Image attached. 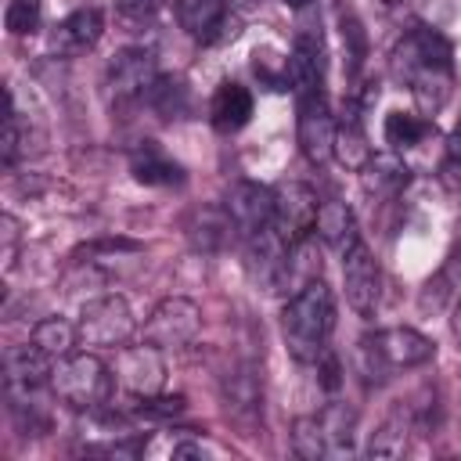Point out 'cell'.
<instances>
[{"label": "cell", "instance_id": "1", "mask_svg": "<svg viewBox=\"0 0 461 461\" xmlns=\"http://www.w3.org/2000/svg\"><path fill=\"white\" fill-rule=\"evenodd\" d=\"M393 72L411 90L421 115H436L454 94V47L432 25L407 29L393 47Z\"/></svg>", "mask_w": 461, "mask_h": 461}, {"label": "cell", "instance_id": "2", "mask_svg": "<svg viewBox=\"0 0 461 461\" xmlns=\"http://www.w3.org/2000/svg\"><path fill=\"white\" fill-rule=\"evenodd\" d=\"M331 331H335V292L324 277L288 295L281 310V339L299 364H321L328 357Z\"/></svg>", "mask_w": 461, "mask_h": 461}, {"label": "cell", "instance_id": "3", "mask_svg": "<svg viewBox=\"0 0 461 461\" xmlns=\"http://www.w3.org/2000/svg\"><path fill=\"white\" fill-rule=\"evenodd\" d=\"M429 360H436V342L418 328H378L357 342V371L371 385L389 382L400 371H414Z\"/></svg>", "mask_w": 461, "mask_h": 461}, {"label": "cell", "instance_id": "4", "mask_svg": "<svg viewBox=\"0 0 461 461\" xmlns=\"http://www.w3.org/2000/svg\"><path fill=\"white\" fill-rule=\"evenodd\" d=\"M112 389H115V375H112V367H108L94 349H76V353L54 360L50 393H54L65 407L97 414V411H104V403L112 400Z\"/></svg>", "mask_w": 461, "mask_h": 461}, {"label": "cell", "instance_id": "5", "mask_svg": "<svg viewBox=\"0 0 461 461\" xmlns=\"http://www.w3.org/2000/svg\"><path fill=\"white\" fill-rule=\"evenodd\" d=\"M324 76H328V43H324L317 7L306 4L299 7V18H295V36L288 50V83L295 94L324 90Z\"/></svg>", "mask_w": 461, "mask_h": 461}, {"label": "cell", "instance_id": "6", "mask_svg": "<svg viewBox=\"0 0 461 461\" xmlns=\"http://www.w3.org/2000/svg\"><path fill=\"white\" fill-rule=\"evenodd\" d=\"M79 346L86 349H115L126 346L130 335L137 331V317L122 295H101L90 299L79 313Z\"/></svg>", "mask_w": 461, "mask_h": 461}, {"label": "cell", "instance_id": "7", "mask_svg": "<svg viewBox=\"0 0 461 461\" xmlns=\"http://www.w3.org/2000/svg\"><path fill=\"white\" fill-rule=\"evenodd\" d=\"M295 140L310 166H324L335 151V112L324 90L295 94Z\"/></svg>", "mask_w": 461, "mask_h": 461}, {"label": "cell", "instance_id": "8", "mask_svg": "<svg viewBox=\"0 0 461 461\" xmlns=\"http://www.w3.org/2000/svg\"><path fill=\"white\" fill-rule=\"evenodd\" d=\"M202 331V310L194 299L187 295H166L155 303V310L148 313L140 335L144 342L158 346V349H184L198 339Z\"/></svg>", "mask_w": 461, "mask_h": 461}, {"label": "cell", "instance_id": "9", "mask_svg": "<svg viewBox=\"0 0 461 461\" xmlns=\"http://www.w3.org/2000/svg\"><path fill=\"white\" fill-rule=\"evenodd\" d=\"M317 209H321V198L310 184L303 180H285L274 187V230L285 245H295L303 238L313 234L317 227Z\"/></svg>", "mask_w": 461, "mask_h": 461}, {"label": "cell", "instance_id": "10", "mask_svg": "<svg viewBox=\"0 0 461 461\" xmlns=\"http://www.w3.org/2000/svg\"><path fill=\"white\" fill-rule=\"evenodd\" d=\"M342 288H346V303L357 317H375L378 299H382V270L375 252L364 245V238H357L346 252H342Z\"/></svg>", "mask_w": 461, "mask_h": 461}, {"label": "cell", "instance_id": "11", "mask_svg": "<svg viewBox=\"0 0 461 461\" xmlns=\"http://www.w3.org/2000/svg\"><path fill=\"white\" fill-rule=\"evenodd\" d=\"M162 353L166 349H158L151 342L122 346L115 357V382L137 400L162 393V385H166V357Z\"/></svg>", "mask_w": 461, "mask_h": 461}, {"label": "cell", "instance_id": "12", "mask_svg": "<svg viewBox=\"0 0 461 461\" xmlns=\"http://www.w3.org/2000/svg\"><path fill=\"white\" fill-rule=\"evenodd\" d=\"M223 209L234 223V234H241L249 241L274 223V187H263L256 180H238L227 191Z\"/></svg>", "mask_w": 461, "mask_h": 461}, {"label": "cell", "instance_id": "13", "mask_svg": "<svg viewBox=\"0 0 461 461\" xmlns=\"http://www.w3.org/2000/svg\"><path fill=\"white\" fill-rule=\"evenodd\" d=\"M155 79H158V61H155L151 47H126V50H119L108 61V72H104V83H108L115 101L144 97Z\"/></svg>", "mask_w": 461, "mask_h": 461}, {"label": "cell", "instance_id": "14", "mask_svg": "<svg viewBox=\"0 0 461 461\" xmlns=\"http://www.w3.org/2000/svg\"><path fill=\"white\" fill-rule=\"evenodd\" d=\"M101 32H104V11L97 4H79L50 29V50L58 58H79L97 47Z\"/></svg>", "mask_w": 461, "mask_h": 461}, {"label": "cell", "instance_id": "15", "mask_svg": "<svg viewBox=\"0 0 461 461\" xmlns=\"http://www.w3.org/2000/svg\"><path fill=\"white\" fill-rule=\"evenodd\" d=\"M176 25L194 40V43H216L227 32L234 36L230 18H234V0H173Z\"/></svg>", "mask_w": 461, "mask_h": 461}, {"label": "cell", "instance_id": "16", "mask_svg": "<svg viewBox=\"0 0 461 461\" xmlns=\"http://www.w3.org/2000/svg\"><path fill=\"white\" fill-rule=\"evenodd\" d=\"M130 173L148 187H180L187 180L184 166L158 140H137V148L130 151Z\"/></svg>", "mask_w": 461, "mask_h": 461}, {"label": "cell", "instance_id": "17", "mask_svg": "<svg viewBox=\"0 0 461 461\" xmlns=\"http://www.w3.org/2000/svg\"><path fill=\"white\" fill-rule=\"evenodd\" d=\"M252 108H256L252 90L238 79H223L209 97V122L216 133H238L241 126H249Z\"/></svg>", "mask_w": 461, "mask_h": 461}, {"label": "cell", "instance_id": "18", "mask_svg": "<svg viewBox=\"0 0 461 461\" xmlns=\"http://www.w3.org/2000/svg\"><path fill=\"white\" fill-rule=\"evenodd\" d=\"M360 104L357 101H349L346 104V112L335 119V151H331V158L339 162V166H346L349 173H360L367 162H371V144H367V133H364V119H360Z\"/></svg>", "mask_w": 461, "mask_h": 461}, {"label": "cell", "instance_id": "19", "mask_svg": "<svg viewBox=\"0 0 461 461\" xmlns=\"http://www.w3.org/2000/svg\"><path fill=\"white\" fill-rule=\"evenodd\" d=\"M144 454H158L169 461H209V457H223V447L198 429H166L144 443Z\"/></svg>", "mask_w": 461, "mask_h": 461}, {"label": "cell", "instance_id": "20", "mask_svg": "<svg viewBox=\"0 0 461 461\" xmlns=\"http://www.w3.org/2000/svg\"><path fill=\"white\" fill-rule=\"evenodd\" d=\"M313 234H317L324 245L339 249V252H346V249L360 238V230H357V216H353V209H349L342 198H324V202H321Z\"/></svg>", "mask_w": 461, "mask_h": 461}, {"label": "cell", "instance_id": "21", "mask_svg": "<svg viewBox=\"0 0 461 461\" xmlns=\"http://www.w3.org/2000/svg\"><path fill=\"white\" fill-rule=\"evenodd\" d=\"M223 407L234 421L256 425V418L263 414V389L252 371H234L223 378Z\"/></svg>", "mask_w": 461, "mask_h": 461}, {"label": "cell", "instance_id": "22", "mask_svg": "<svg viewBox=\"0 0 461 461\" xmlns=\"http://www.w3.org/2000/svg\"><path fill=\"white\" fill-rule=\"evenodd\" d=\"M184 230H187V238H191L194 249L216 252V249H223L227 238L234 234V223H230V216H227L223 205H205V209H194V212L187 216Z\"/></svg>", "mask_w": 461, "mask_h": 461}, {"label": "cell", "instance_id": "23", "mask_svg": "<svg viewBox=\"0 0 461 461\" xmlns=\"http://www.w3.org/2000/svg\"><path fill=\"white\" fill-rule=\"evenodd\" d=\"M317 277H321V252H317L313 234H310V238L288 245L285 263H281V274H277V288L295 285L292 292H299L303 285H310V281H317Z\"/></svg>", "mask_w": 461, "mask_h": 461}, {"label": "cell", "instance_id": "24", "mask_svg": "<svg viewBox=\"0 0 461 461\" xmlns=\"http://www.w3.org/2000/svg\"><path fill=\"white\" fill-rule=\"evenodd\" d=\"M436 122L421 112H389L385 122H382V137L393 151H407V148H418L425 137H432Z\"/></svg>", "mask_w": 461, "mask_h": 461}, {"label": "cell", "instance_id": "25", "mask_svg": "<svg viewBox=\"0 0 461 461\" xmlns=\"http://www.w3.org/2000/svg\"><path fill=\"white\" fill-rule=\"evenodd\" d=\"M29 342L40 346L50 360H61V357L76 353V346H79V324H72L65 317H43V321H36Z\"/></svg>", "mask_w": 461, "mask_h": 461}, {"label": "cell", "instance_id": "26", "mask_svg": "<svg viewBox=\"0 0 461 461\" xmlns=\"http://www.w3.org/2000/svg\"><path fill=\"white\" fill-rule=\"evenodd\" d=\"M360 176H364L367 191L396 194V191H403V187H407L411 169H407V162L400 158V151H393V155H371V162L360 169Z\"/></svg>", "mask_w": 461, "mask_h": 461}, {"label": "cell", "instance_id": "27", "mask_svg": "<svg viewBox=\"0 0 461 461\" xmlns=\"http://www.w3.org/2000/svg\"><path fill=\"white\" fill-rule=\"evenodd\" d=\"M317 418H321V425H324V436H328V450H331V457L349 454V450H353V436H357V411H353L349 403L335 400V403L321 407V411H317Z\"/></svg>", "mask_w": 461, "mask_h": 461}, {"label": "cell", "instance_id": "28", "mask_svg": "<svg viewBox=\"0 0 461 461\" xmlns=\"http://www.w3.org/2000/svg\"><path fill=\"white\" fill-rule=\"evenodd\" d=\"M407 432H414L407 407H396L367 439V457H400L407 450Z\"/></svg>", "mask_w": 461, "mask_h": 461}, {"label": "cell", "instance_id": "29", "mask_svg": "<svg viewBox=\"0 0 461 461\" xmlns=\"http://www.w3.org/2000/svg\"><path fill=\"white\" fill-rule=\"evenodd\" d=\"M144 101L151 104V112H155L158 119H180V115L187 112V86H184V79H176V76H158V79L148 86Z\"/></svg>", "mask_w": 461, "mask_h": 461}, {"label": "cell", "instance_id": "30", "mask_svg": "<svg viewBox=\"0 0 461 461\" xmlns=\"http://www.w3.org/2000/svg\"><path fill=\"white\" fill-rule=\"evenodd\" d=\"M292 450L306 461H317V457H331L328 450V436H324V425L317 414H299L292 421Z\"/></svg>", "mask_w": 461, "mask_h": 461}, {"label": "cell", "instance_id": "31", "mask_svg": "<svg viewBox=\"0 0 461 461\" xmlns=\"http://www.w3.org/2000/svg\"><path fill=\"white\" fill-rule=\"evenodd\" d=\"M4 25L11 36H29L40 29V0H11L4 11Z\"/></svg>", "mask_w": 461, "mask_h": 461}, {"label": "cell", "instance_id": "32", "mask_svg": "<svg viewBox=\"0 0 461 461\" xmlns=\"http://www.w3.org/2000/svg\"><path fill=\"white\" fill-rule=\"evenodd\" d=\"M187 411V400L184 396H162V393H155V396H144L140 400V407H137V414L140 418H148V421H169V418H180Z\"/></svg>", "mask_w": 461, "mask_h": 461}, {"label": "cell", "instance_id": "33", "mask_svg": "<svg viewBox=\"0 0 461 461\" xmlns=\"http://www.w3.org/2000/svg\"><path fill=\"white\" fill-rule=\"evenodd\" d=\"M166 0H119V18L126 25H144L155 18V11L162 7Z\"/></svg>", "mask_w": 461, "mask_h": 461}, {"label": "cell", "instance_id": "34", "mask_svg": "<svg viewBox=\"0 0 461 461\" xmlns=\"http://www.w3.org/2000/svg\"><path fill=\"white\" fill-rule=\"evenodd\" d=\"M447 162L450 166H461V119H457V126L447 137Z\"/></svg>", "mask_w": 461, "mask_h": 461}, {"label": "cell", "instance_id": "35", "mask_svg": "<svg viewBox=\"0 0 461 461\" xmlns=\"http://www.w3.org/2000/svg\"><path fill=\"white\" fill-rule=\"evenodd\" d=\"M450 331H454V339L461 342V292H457V303H454V317H450Z\"/></svg>", "mask_w": 461, "mask_h": 461}, {"label": "cell", "instance_id": "36", "mask_svg": "<svg viewBox=\"0 0 461 461\" xmlns=\"http://www.w3.org/2000/svg\"><path fill=\"white\" fill-rule=\"evenodd\" d=\"M281 4H288V7H295V11H299V7H306V4H313V0H281Z\"/></svg>", "mask_w": 461, "mask_h": 461}, {"label": "cell", "instance_id": "37", "mask_svg": "<svg viewBox=\"0 0 461 461\" xmlns=\"http://www.w3.org/2000/svg\"><path fill=\"white\" fill-rule=\"evenodd\" d=\"M256 0H234V7H252Z\"/></svg>", "mask_w": 461, "mask_h": 461}, {"label": "cell", "instance_id": "38", "mask_svg": "<svg viewBox=\"0 0 461 461\" xmlns=\"http://www.w3.org/2000/svg\"><path fill=\"white\" fill-rule=\"evenodd\" d=\"M382 4H385V7H393V4H403V0H382Z\"/></svg>", "mask_w": 461, "mask_h": 461}]
</instances>
